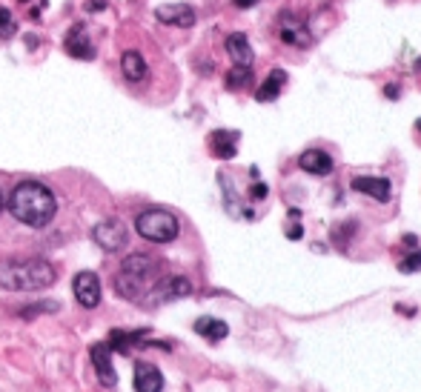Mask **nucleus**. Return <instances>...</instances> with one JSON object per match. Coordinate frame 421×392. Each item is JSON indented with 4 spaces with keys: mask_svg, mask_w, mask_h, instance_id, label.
Instances as JSON below:
<instances>
[{
    "mask_svg": "<svg viewBox=\"0 0 421 392\" xmlns=\"http://www.w3.org/2000/svg\"><path fill=\"white\" fill-rule=\"evenodd\" d=\"M9 210L20 223H26L32 229H43L55 218L58 201L49 187H43L38 180H23V183H17L9 198Z\"/></svg>",
    "mask_w": 421,
    "mask_h": 392,
    "instance_id": "nucleus-1",
    "label": "nucleus"
},
{
    "mask_svg": "<svg viewBox=\"0 0 421 392\" xmlns=\"http://www.w3.org/2000/svg\"><path fill=\"white\" fill-rule=\"evenodd\" d=\"M160 278V261L152 255H129L118 275H115V292L126 301H144L155 281Z\"/></svg>",
    "mask_w": 421,
    "mask_h": 392,
    "instance_id": "nucleus-2",
    "label": "nucleus"
},
{
    "mask_svg": "<svg viewBox=\"0 0 421 392\" xmlns=\"http://www.w3.org/2000/svg\"><path fill=\"white\" fill-rule=\"evenodd\" d=\"M58 272L49 261L29 258V261H0V287L12 292H35L52 287Z\"/></svg>",
    "mask_w": 421,
    "mask_h": 392,
    "instance_id": "nucleus-3",
    "label": "nucleus"
},
{
    "mask_svg": "<svg viewBox=\"0 0 421 392\" xmlns=\"http://www.w3.org/2000/svg\"><path fill=\"white\" fill-rule=\"evenodd\" d=\"M135 229L140 238H147L152 244H170L178 238L181 226H178V218L167 210H147L140 212L138 221H135Z\"/></svg>",
    "mask_w": 421,
    "mask_h": 392,
    "instance_id": "nucleus-4",
    "label": "nucleus"
},
{
    "mask_svg": "<svg viewBox=\"0 0 421 392\" xmlns=\"http://www.w3.org/2000/svg\"><path fill=\"white\" fill-rule=\"evenodd\" d=\"M192 292V284L181 278V275H167V278H158L149 295L144 298L147 304H160V301H175V298H186Z\"/></svg>",
    "mask_w": 421,
    "mask_h": 392,
    "instance_id": "nucleus-5",
    "label": "nucleus"
},
{
    "mask_svg": "<svg viewBox=\"0 0 421 392\" xmlns=\"http://www.w3.org/2000/svg\"><path fill=\"white\" fill-rule=\"evenodd\" d=\"M92 241L106 252H118V249L126 246L129 235H126V226L121 221H101L95 229H92Z\"/></svg>",
    "mask_w": 421,
    "mask_h": 392,
    "instance_id": "nucleus-6",
    "label": "nucleus"
},
{
    "mask_svg": "<svg viewBox=\"0 0 421 392\" xmlns=\"http://www.w3.org/2000/svg\"><path fill=\"white\" fill-rule=\"evenodd\" d=\"M72 287H75V298H78L81 307L95 309L101 304V281H98L95 272H78Z\"/></svg>",
    "mask_w": 421,
    "mask_h": 392,
    "instance_id": "nucleus-7",
    "label": "nucleus"
},
{
    "mask_svg": "<svg viewBox=\"0 0 421 392\" xmlns=\"http://www.w3.org/2000/svg\"><path fill=\"white\" fill-rule=\"evenodd\" d=\"M155 17L160 23H167V26H178V29H190L195 26V9L186 6V3H163L155 9Z\"/></svg>",
    "mask_w": 421,
    "mask_h": 392,
    "instance_id": "nucleus-8",
    "label": "nucleus"
},
{
    "mask_svg": "<svg viewBox=\"0 0 421 392\" xmlns=\"http://www.w3.org/2000/svg\"><path fill=\"white\" fill-rule=\"evenodd\" d=\"M92 364H95L98 381L104 386H115V384H118V375H115V366H112V350H109L106 341L92 347Z\"/></svg>",
    "mask_w": 421,
    "mask_h": 392,
    "instance_id": "nucleus-9",
    "label": "nucleus"
},
{
    "mask_svg": "<svg viewBox=\"0 0 421 392\" xmlns=\"http://www.w3.org/2000/svg\"><path fill=\"white\" fill-rule=\"evenodd\" d=\"M281 37H284L287 46H310L313 43V35L307 29V23L292 17V15H284V20H281Z\"/></svg>",
    "mask_w": 421,
    "mask_h": 392,
    "instance_id": "nucleus-10",
    "label": "nucleus"
},
{
    "mask_svg": "<svg viewBox=\"0 0 421 392\" xmlns=\"http://www.w3.org/2000/svg\"><path fill=\"white\" fill-rule=\"evenodd\" d=\"M163 389V375L155 364L140 361L135 366V392H160Z\"/></svg>",
    "mask_w": 421,
    "mask_h": 392,
    "instance_id": "nucleus-11",
    "label": "nucleus"
},
{
    "mask_svg": "<svg viewBox=\"0 0 421 392\" xmlns=\"http://www.w3.org/2000/svg\"><path fill=\"white\" fill-rule=\"evenodd\" d=\"M63 49L72 55V58H81V60H92L98 55L95 49V43H92L86 35H83V26H75L72 32L66 35V43H63Z\"/></svg>",
    "mask_w": 421,
    "mask_h": 392,
    "instance_id": "nucleus-12",
    "label": "nucleus"
},
{
    "mask_svg": "<svg viewBox=\"0 0 421 392\" xmlns=\"http://www.w3.org/2000/svg\"><path fill=\"white\" fill-rule=\"evenodd\" d=\"M238 137H241L238 132L218 129V132L209 135V149H213V155H215V157L229 160V157H236V152H238Z\"/></svg>",
    "mask_w": 421,
    "mask_h": 392,
    "instance_id": "nucleus-13",
    "label": "nucleus"
},
{
    "mask_svg": "<svg viewBox=\"0 0 421 392\" xmlns=\"http://www.w3.org/2000/svg\"><path fill=\"white\" fill-rule=\"evenodd\" d=\"M353 189L370 195L372 201H381V203L390 201V180L387 178H372V175L353 178Z\"/></svg>",
    "mask_w": 421,
    "mask_h": 392,
    "instance_id": "nucleus-14",
    "label": "nucleus"
},
{
    "mask_svg": "<svg viewBox=\"0 0 421 392\" xmlns=\"http://www.w3.org/2000/svg\"><path fill=\"white\" fill-rule=\"evenodd\" d=\"M298 167L310 175H330L333 172V157L324 149H307L298 157Z\"/></svg>",
    "mask_w": 421,
    "mask_h": 392,
    "instance_id": "nucleus-15",
    "label": "nucleus"
},
{
    "mask_svg": "<svg viewBox=\"0 0 421 392\" xmlns=\"http://www.w3.org/2000/svg\"><path fill=\"white\" fill-rule=\"evenodd\" d=\"M284 83H287V72H284V69H272V72L267 75V80L255 89V101H258V103L275 101L281 95V89H284Z\"/></svg>",
    "mask_w": 421,
    "mask_h": 392,
    "instance_id": "nucleus-16",
    "label": "nucleus"
},
{
    "mask_svg": "<svg viewBox=\"0 0 421 392\" xmlns=\"http://www.w3.org/2000/svg\"><path fill=\"white\" fill-rule=\"evenodd\" d=\"M226 52H229V58H232V63H236V66H252V60H255L252 46H249V40L241 32L226 37Z\"/></svg>",
    "mask_w": 421,
    "mask_h": 392,
    "instance_id": "nucleus-17",
    "label": "nucleus"
},
{
    "mask_svg": "<svg viewBox=\"0 0 421 392\" xmlns=\"http://www.w3.org/2000/svg\"><path fill=\"white\" fill-rule=\"evenodd\" d=\"M121 72H124L126 80L140 83V80L147 78V60H144V55L135 52V49L124 52V58H121Z\"/></svg>",
    "mask_w": 421,
    "mask_h": 392,
    "instance_id": "nucleus-18",
    "label": "nucleus"
},
{
    "mask_svg": "<svg viewBox=\"0 0 421 392\" xmlns=\"http://www.w3.org/2000/svg\"><path fill=\"white\" fill-rule=\"evenodd\" d=\"M195 332H198L201 338H206V341H224L226 332H229V327L224 324V321H218V318L204 315V318L195 321Z\"/></svg>",
    "mask_w": 421,
    "mask_h": 392,
    "instance_id": "nucleus-19",
    "label": "nucleus"
},
{
    "mask_svg": "<svg viewBox=\"0 0 421 392\" xmlns=\"http://www.w3.org/2000/svg\"><path fill=\"white\" fill-rule=\"evenodd\" d=\"M109 350L112 352H129L132 347H135V343H144V332H126V330H112L109 332Z\"/></svg>",
    "mask_w": 421,
    "mask_h": 392,
    "instance_id": "nucleus-20",
    "label": "nucleus"
},
{
    "mask_svg": "<svg viewBox=\"0 0 421 392\" xmlns=\"http://www.w3.org/2000/svg\"><path fill=\"white\" fill-rule=\"evenodd\" d=\"M252 83V66H232L226 75V89H244Z\"/></svg>",
    "mask_w": 421,
    "mask_h": 392,
    "instance_id": "nucleus-21",
    "label": "nucleus"
},
{
    "mask_svg": "<svg viewBox=\"0 0 421 392\" xmlns=\"http://www.w3.org/2000/svg\"><path fill=\"white\" fill-rule=\"evenodd\" d=\"M15 35V17L9 9L0 6V37H12Z\"/></svg>",
    "mask_w": 421,
    "mask_h": 392,
    "instance_id": "nucleus-22",
    "label": "nucleus"
},
{
    "mask_svg": "<svg viewBox=\"0 0 421 392\" xmlns=\"http://www.w3.org/2000/svg\"><path fill=\"white\" fill-rule=\"evenodd\" d=\"M399 269H402V272H418V269H421V249H415L413 255H407V258L399 264Z\"/></svg>",
    "mask_w": 421,
    "mask_h": 392,
    "instance_id": "nucleus-23",
    "label": "nucleus"
},
{
    "mask_svg": "<svg viewBox=\"0 0 421 392\" xmlns=\"http://www.w3.org/2000/svg\"><path fill=\"white\" fill-rule=\"evenodd\" d=\"M58 309V304L52 301V304H35V307H23V318H32V315H38V312H55Z\"/></svg>",
    "mask_w": 421,
    "mask_h": 392,
    "instance_id": "nucleus-24",
    "label": "nucleus"
},
{
    "mask_svg": "<svg viewBox=\"0 0 421 392\" xmlns=\"http://www.w3.org/2000/svg\"><path fill=\"white\" fill-rule=\"evenodd\" d=\"M249 195H252V201H264V198L270 195V189H267V183H255V187L249 189Z\"/></svg>",
    "mask_w": 421,
    "mask_h": 392,
    "instance_id": "nucleus-25",
    "label": "nucleus"
},
{
    "mask_svg": "<svg viewBox=\"0 0 421 392\" xmlns=\"http://www.w3.org/2000/svg\"><path fill=\"white\" fill-rule=\"evenodd\" d=\"M232 3H236L238 9H252L255 3H258V0H232Z\"/></svg>",
    "mask_w": 421,
    "mask_h": 392,
    "instance_id": "nucleus-26",
    "label": "nucleus"
},
{
    "mask_svg": "<svg viewBox=\"0 0 421 392\" xmlns=\"http://www.w3.org/2000/svg\"><path fill=\"white\" fill-rule=\"evenodd\" d=\"M387 98H393V101L399 98V83H390V86H387Z\"/></svg>",
    "mask_w": 421,
    "mask_h": 392,
    "instance_id": "nucleus-27",
    "label": "nucleus"
},
{
    "mask_svg": "<svg viewBox=\"0 0 421 392\" xmlns=\"http://www.w3.org/2000/svg\"><path fill=\"white\" fill-rule=\"evenodd\" d=\"M415 129H418V132H421V118H418V121H415Z\"/></svg>",
    "mask_w": 421,
    "mask_h": 392,
    "instance_id": "nucleus-28",
    "label": "nucleus"
},
{
    "mask_svg": "<svg viewBox=\"0 0 421 392\" xmlns=\"http://www.w3.org/2000/svg\"><path fill=\"white\" fill-rule=\"evenodd\" d=\"M0 210H3V195H0Z\"/></svg>",
    "mask_w": 421,
    "mask_h": 392,
    "instance_id": "nucleus-29",
    "label": "nucleus"
}]
</instances>
